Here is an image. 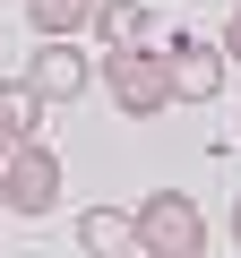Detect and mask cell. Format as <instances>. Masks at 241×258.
<instances>
[{
	"instance_id": "obj_1",
	"label": "cell",
	"mask_w": 241,
	"mask_h": 258,
	"mask_svg": "<svg viewBox=\"0 0 241 258\" xmlns=\"http://www.w3.org/2000/svg\"><path fill=\"white\" fill-rule=\"evenodd\" d=\"M95 86H112V112H130V120H155L172 103V78H164V52L147 43H112L95 60Z\"/></svg>"
},
{
	"instance_id": "obj_2",
	"label": "cell",
	"mask_w": 241,
	"mask_h": 258,
	"mask_svg": "<svg viewBox=\"0 0 241 258\" xmlns=\"http://www.w3.org/2000/svg\"><path fill=\"white\" fill-rule=\"evenodd\" d=\"M130 215H138V258H207V215L190 189H155Z\"/></svg>"
},
{
	"instance_id": "obj_3",
	"label": "cell",
	"mask_w": 241,
	"mask_h": 258,
	"mask_svg": "<svg viewBox=\"0 0 241 258\" xmlns=\"http://www.w3.org/2000/svg\"><path fill=\"white\" fill-rule=\"evenodd\" d=\"M61 207V155L43 138H18L0 155V215H52Z\"/></svg>"
},
{
	"instance_id": "obj_4",
	"label": "cell",
	"mask_w": 241,
	"mask_h": 258,
	"mask_svg": "<svg viewBox=\"0 0 241 258\" xmlns=\"http://www.w3.org/2000/svg\"><path fill=\"white\" fill-rule=\"evenodd\" d=\"M26 78H35V95H43V103H78V95L95 86V60H86L78 43H35Z\"/></svg>"
},
{
	"instance_id": "obj_5",
	"label": "cell",
	"mask_w": 241,
	"mask_h": 258,
	"mask_svg": "<svg viewBox=\"0 0 241 258\" xmlns=\"http://www.w3.org/2000/svg\"><path fill=\"white\" fill-rule=\"evenodd\" d=\"M164 78H172V103H215V86H224V52L181 35V43L164 52Z\"/></svg>"
},
{
	"instance_id": "obj_6",
	"label": "cell",
	"mask_w": 241,
	"mask_h": 258,
	"mask_svg": "<svg viewBox=\"0 0 241 258\" xmlns=\"http://www.w3.org/2000/svg\"><path fill=\"white\" fill-rule=\"evenodd\" d=\"M78 241H86V258H138V215L130 207H86Z\"/></svg>"
},
{
	"instance_id": "obj_7",
	"label": "cell",
	"mask_w": 241,
	"mask_h": 258,
	"mask_svg": "<svg viewBox=\"0 0 241 258\" xmlns=\"http://www.w3.org/2000/svg\"><path fill=\"white\" fill-rule=\"evenodd\" d=\"M138 26H147V0H95L86 9V35L112 52V43H138Z\"/></svg>"
},
{
	"instance_id": "obj_8",
	"label": "cell",
	"mask_w": 241,
	"mask_h": 258,
	"mask_svg": "<svg viewBox=\"0 0 241 258\" xmlns=\"http://www.w3.org/2000/svg\"><path fill=\"white\" fill-rule=\"evenodd\" d=\"M0 129H9V138H43V95H35V78H0Z\"/></svg>"
},
{
	"instance_id": "obj_9",
	"label": "cell",
	"mask_w": 241,
	"mask_h": 258,
	"mask_svg": "<svg viewBox=\"0 0 241 258\" xmlns=\"http://www.w3.org/2000/svg\"><path fill=\"white\" fill-rule=\"evenodd\" d=\"M86 9L95 0H26V26H35V43H69L86 26Z\"/></svg>"
},
{
	"instance_id": "obj_10",
	"label": "cell",
	"mask_w": 241,
	"mask_h": 258,
	"mask_svg": "<svg viewBox=\"0 0 241 258\" xmlns=\"http://www.w3.org/2000/svg\"><path fill=\"white\" fill-rule=\"evenodd\" d=\"M224 60H241V0H232V18H224V43H215Z\"/></svg>"
},
{
	"instance_id": "obj_11",
	"label": "cell",
	"mask_w": 241,
	"mask_h": 258,
	"mask_svg": "<svg viewBox=\"0 0 241 258\" xmlns=\"http://www.w3.org/2000/svg\"><path fill=\"white\" fill-rule=\"evenodd\" d=\"M232 249H241V207H232Z\"/></svg>"
},
{
	"instance_id": "obj_12",
	"label": "cell",
	"mask_w": 241,
	"mask_h": 258,
	"mask_svg": "<svg viewBox=\"0 0 241 258\" xmlns=\"http://www.w3.org/2000/svg\"><path fill=\"white\" fill-rule=\"evenodd\" d=\"M9 147H18V138H9V129H0V155H9Z\"/></svg>"
}]
</instances>
